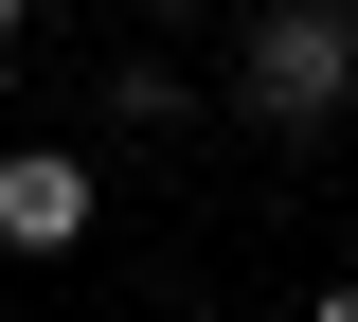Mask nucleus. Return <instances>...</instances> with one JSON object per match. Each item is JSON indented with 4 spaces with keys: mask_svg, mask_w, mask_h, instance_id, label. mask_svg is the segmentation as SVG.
Returning <instances> with one entry per match:
<instances>
[{
    "mask_svg": "<svg viewBox=\"0 0 358 322\" xmlns=\"http://www.w3.org/2000/svg\"><path fill=\"white\" fill-rule=\"evenodd\" d=\"M341 90H358V18H322V0H287V18L251 36V108H268V126H322Z\"/></svg>",
    "mask_w": 358,
    "mask_h": 322,
    "instance_id": "f257e3e1",
    "label": "nucleus"
},
{
    "mask_svg": "<svg viewBox=\"0 0 358 322\" xmlns=\"http://www.w3.org/2000/svg\"><path fill=\"white\" fill-rule=\"evenodd\" d=\"M90 233V161H0V251H72Z\"/></svg>",
    "mask_w": 358,
    "mask_h": 322,
    "instance_id": "f03ea898",
    "label": "nucleus"
},
{
    "mask_svg": "<svg viewBox=\"0 0 358 322\" xmlns=\"http://www.w3.org/2000/svg\"><path fill=\"white\" fill-rule=\"evenodd\" d=\"M305 322H358V286H322V305H305Z\"/></svg>",
    "mask_w": 358,
    "mask_h": 322,
    "instance_id": "7ed1b4c3",
    "label": "nucleus"
},
{
    "mask_svg": "<svg viewBox=\"0 0 358 322\" xmlns=\"http://www.w3.org/2000/svg\"><path fill=\"white\" fill-rule=\"evenodd\" d=\"M18 18H36V0H0V36H18Z\"/></svg>",
    "mask_w": 358,
    "mask_h": 322,
    "instance_id": "20e7f679",
    "label": "nucleus"
}]
</instances>
